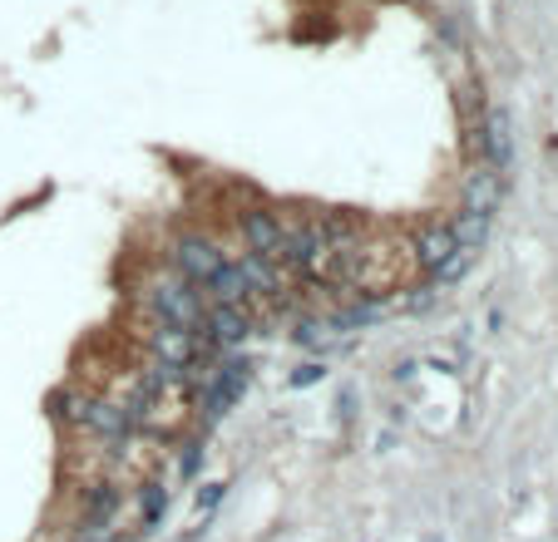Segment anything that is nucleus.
I'll list each match as a JSON object with an SVG mask.
<instances>
[{"label": "nucleus", "instance_id": "nucleus-11", "mask_svg": "<svg viewBox=\"0 0 558 542\" xmlns=\"http://www.w3.org/2000/svg\"><path fill=\"white\" fill-rule=\"evenodd\" d=\"M119 503H124V493H119V483H109V479L85 483V493H80V508H85V522H105V518H114Z\"/></svg>", "mask_w": 558, "mask_h": 542}, {"label": "nucleus", "instance_id": "nucleus-14", "mask_svg": "<svg viewBox=\"0 0 558 542\" xmlns=\"http://www.w3.org/2000/svg\"><path fill=\"white\" fill-rule=\"evenodd\" d=\"M85 409H89V395H80V390H54L50 395L54 424H85Z\"/></svg>", "mask_w": 558, "mask_h": 542}, {"label": "nucleus", "instance_id": "nucleus-10", "mask_svg": "<svg viewBox=\"0 0 558 542\" xmlns=\"http://www.w3.org/2000/svg\"><path fill=\"white\" fill-rule=\"evenodd\" d=\"M499 198H505V177H499L489 163H480L470 177H464V212H485V218H495Z\"/></svg>", "mask_w": 558, "mask_h": 542}, {"label": "nucleus", "instance_id": "nucleus-1", "mask_svg": "<svg viewBox=\"0 0 558 542\" xmlns=\"http://www.w3.org/2000/svg\"><path fill=\"white\" fill-rule=\"evenodd\" d=\"M144 306L154 321L163 325H183V331H198L203 316H208V296H203V286H193L189 276H179L173 267L154 271L144 286Z\"/></svg>", "mask_w": 558, "mask_h": 542}, {"label": "nucleus", "instance_id": "nucleus-3", "mask_svg": "<svg viewBox=\"0 0 558 542\" xmlns=\"http://www.w3.org/2000/svg\"><path fill=\"white\" fill-rule=\"evenodd\" d=\"M169 267L179 271V276H189L193 286H208L222 271V247L208 232H179V237L169 242Z\"/></svg>", "mask_w": 558, "mask_h": 542}, {"label": "nucleus", "instance_id": "nucleus-5", "mask_svg": "<svg viewBox=\"0 0 558 542\" xmlns=\"http://www.w3.org/2000/svg\"><path fill=\"white\" fill-rule=\"evenodd\" d=\"M198 331L208 335L218 350H232V345H247L257 335V316L247 311V306H208Z\"/></svg>", "mask_w": 558, "mask_h": 542}, {"label": "nucleus", "instance_id": "nucleus-2", "mask_svg": "<svg viewBox=\"0 0 558 542\" xmlns=\"http://www.w3.org/2000/svg\"><path fill=\"white\" fill-rule=\"evenodd\" d=\"M247 380H253V360H218V366L208 370V380L193 390V395H198L203 424H218V419L228 415L238 399H243Z\"/></svg>", "mask_w": 558, "mask_h": 542}, {"label": "nucleus", "instance_id": "nucleus-13", "mask_svg": "<svg viewBox=\"0 0 558 542\" xmlns=\"http://www.w3.org/2000/svg\"><path fill=\"white\" fill-rule=\"evenodd\" d=\"M489 222H495V218H485V212H464V208H460V218H450V232H454V242H460V247L480 251V247H485V237H489Z\"/></svg>", "mask_w": 558, "mask_h": 542}, {"label": "nucleus", "instance_id": "nucleus-19", "mask_svg": "<svg viewBox=\"0 0 558 542\" xmlns=\"http://www.w3.org/2000/svg\"><path fill=\"white\" fill-rule=\"evenodd\" d=\"M396 380H415V360H401V366H396Z\"/></svg>", "mask_w": 558, "mask_h": 542}, {"label": "nucleus", "instance_id": "nucleus-16", "mask_svg": "<svg viewBox=\"0 0 558 542\" xmlns=\"http://www.w3.org/2000/svg\"><path fill=\"white\" fill-rule=\"evenodd\" d=\"M222 503V483H208V493H198V513H213Z\"/></svg>", "mask_w": 558, "mask_h": 542}, {"label": "nucleus", "instance_id": "nucleus-15", "mask_svg": "<svg viewBox=\"0 0 558 542\" xmlns=\"http://www.w3.org/2000/svg\"><path fill=\"white\" fill-rule=\"evenodd\" d=\"M474 257H480V251L460 247V251H454V257H450V261H445V267H440V271H430V276H425V286H430V292H435V296H440V292H445V286H454V282H460V276H464V271H470V267H474Z\"/></svg>", "mask_w": 558, "mask_h": 542}, {"label": "nucleus", "instance_id": "nucleus-4", "mask_svg": "<svg viewBox=\"0 0 558 542\" xmlns=\"http://www.w3.org/2000/svg\"><path fill=\"white\" fill-rule=\"evenodd\" d=\"M238 237H243V247L253 251V257H272L282 251V237H287V218L272 208H243L238 212Z\"/></svg>", "mask_w": 558, "mask_h": 542}, {"label": "nucleus", "instance_id": "nucleus-12", "mask_svg": "<svg viewBox=\"0 0 558 542\" xmlns=\"http://www.w3.org/2000/svg\"><path fill=\"white\" fill-rule=\"evenodd\" d=\"M163 513H169V489L158 479H148L144 489H138V532H154L158 522H163Z\"/></svg>", "mask_w": 558, "mask_h": 542}, {"label": "nucleus", "instance_id": "nucleus-8", "mask_svg": "<svg viewBox=\"0 0 558 542\" xmlns=\"http://www.w3.org/2000/svg\"><path fill=\"white\" fill-rule=\"evenodd\" d=\"M454 251H460V242H454L450 222H425V227L411 237V261H415V271H425V276L440 271Z\"/></svg>", "mask_w": 558, "mask_h": 542}, {"label": "nucleus", "instance_id": "nucleus-18", "mask_svg": "<svg viewBox=\"0 0 558 542\" xmlns=\"http://www.w3.org/2000/svg\"><path fill=\"white\" fill-rule=\"evenodd\" d=\"M322 375H327V370H322V366H316V360H312V366H302V370H296V385H312V380H322Z\"/></svg>", "mask_w": 558, "mask_h": 542}, {"label": "nucleus", "instance_id": "nucleus-7", "mask_svg": "<svg viewBox=\"0 0 558 542\" xmlns=\"http://www.w3.org/2000/svg\"><path fill=\"white\" fill-rule=\"evenodd\" d=\"M480 138H485V163L499 177H509V168H514V119H509V109H489L480 119Z\"/></svg>", "mask_w": 558, "mask_h": 542}, {"label": "nucleus", "instance_id": "nucleus-9", "mask_svg": "<svg viewBox=\"0 0 558 542\" xmlns=\"http://www.w3.org/2000/svg\"><path fill=\"white\" fill-rule=\"evenodd\" d=\"M95 439H105V444H124L129 434H134V415H129V405H119V399H95L89 395V409H85V424Z\"/></svg>", "mask_w": 558, "mask_h": 542}, {"label": "nucleus", "instance_id": "nucleus-6", "mask_svg": "<svg viewBox=\"0 0 558 542\" xmlns=\"http://www.w3.org/2000/svg\"><path fill=\"white\" fill-rule=\"evenodd\" d=\"M144 345H148V355H154V366H169V370H183V366L198 360V350H193V331H183V325L154 321L144 331Z\"/></svg>", "mask_w": 558, "mask_h": 542}, {"label": "nucleus", "instance_id": "nucleus-17", "mask_svg": "<svg viewBox=\"0 0 558 542\" xmlns=\"http://www.w3.org/2000/svg\"><path fill=\"white\" fill-rule=\"evenodd\" d=\"M203 464V444H189V454H183V479H193Z\"/></svg>", "mask_w": 558, "mask_h": 542}]
</instances>
